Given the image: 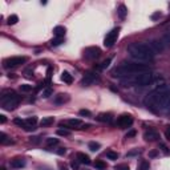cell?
<instances>
[{"mask_svg": "<svg viewBox=\"0 0 170 170\" xmlns=\"http://www.w3.org/2000/svg\"><path fill=\"white\" fill-rule=\"evenodd\" d=\"M169 97H170V86L164 84V85L157 86L154 91H151L150 93L146 96L144 104H145L146 108H149V109L153 110V112L164 110Z\"/></svg>", "mask_w": 170, "mask_h": 170, "instance_id": "6da1fadb", "label": "cell"}, {"mask_svg": "<svg viewBox=\"0 0 170 170\" xmlns=\"http://www.w3.org/2000/svg\"><path fill=\"white\" fill-rule=\"evenodd\" d=\"M128 53L137 60L138 63H146V61L153 60L154 52L150 48V45L146 43H132L128 45Z\"/></svg>", "mask_w": 170, "mask_h": 170, "instance_id": "7a4b0ae2", "label": "cell"}, {"mask_svg": "<svg viewBox=\"0 0 170 170\" xmlns=\"http://www.w3.org/2000/svg\"><path fill=\"white\" fill-rule=\"evenodd\" d=\"M149 66L144 65V64H138V63H124L121 65L116 66L112 70V76L113 77H133L137 76L138 73L142 72H148Z\"/></svg>", "mask_w": 170, "mask_h": 170, "instance_id": "3957f363", "label": "cell"}, {"mask_svg": "<svg viewBox=\"0 0 170 170\" xmlns=\"http://www.w3.org/2000/svg\"><path fill=\"white\" fill-rule=\"evenodd\" d=\"M20 102V97L13 91H6L1 96V108L6 110H13Z\"/></svg>", "mask_w": 170, "mask_h": 170, "instance_id": "277c9868", "label": "cell"}, {"mask_svg": "<svg viewBox=\"0 0 170 170\" xmlns=\"http://www.w3.org/2000/svg\"><path fill=\"white\" fill-rule=\"evenodd\" d=\"M151 81H153V75H151L150 70L138 73L137 76H134V84L135 85H140V86H146V85H150Z\"/></svg>", "mask_w": 170, "mask_h": 170, "instance_id": "5b68a950", "label": "cell"}, {"mask_svg": "<svg viewBox=\"0 0 170 170\" xmlns=\"http://www.w3.org/2000/svg\"><path fill=\"white\" fill-rule=\"evenodd\" d=\"M121 28L117 27V28H113L110 32H108L106 36L104 39V47L105 48H112L114 45V43L117 41V37H118V33H120Z\"/></svg>", "mask_w": 170, "mask_h": 170, "instance_id": "8992f818", "label": "cell"}, {"mask_svg": "<svg viewBox=\"0 0 170 170\" xmlns=\"http://www.w3.org/2000/svg\"><path fill=\"white\" fill-rule=\"evenodd\" d=\"M27 61V57L24 56H13V57H10V59H6L4 60V68H15V66L20 65V64H24Z\"/></svg>", "mask_w": 170, "mask_h": 170, "instance_id": "52a82bcc", "label": "cell"}, {"mask_svg": "<svg viewBox=\"0 0 170 170\" xmlns=\"http://www.w3.org/2000/svg\"><path fill=\"white\" fill-rule=\"evenodd\" d=\"M101 55V49L98 47H88L84 50V57L88 60H96Z\"/></svg>", "mask_w": 170, "mask_h": 170, "instance_id": "ba28073f", "label": "cell"}, {"mask_svg": "<svg viewBox=\"0 0 170 170\" xmlns=\"http://www.w3.org/2000/svg\"><path fill=\"white\" fill-rule=\"evenodd\" d=\"M96 81H98V75L96 72H86L84 76V79L81 80L82 86H89V85L95 84Z\"/></svg>", "mask_w": 170, "mask_h": 170, "instance_id": "9c48e42d", "label": "cell"}, {"mask_svg": "<svg viewBox=\"0 0 170 170\" xmlns=\"http://www.w3.org/2000/svg\"><path fill=\"white\" fill-rule=\"evenodd\" d=\"M117 126L120 128H129L130 125L133 124V117L129 116V114H122L117 118Z\"/></svg>", "mask_w": 170, "mask_h": 170, "instance_id": "30bf717a", "label": "cell"}, {"mask_svg": "<svg viewBox=\"0 0 170 170\" xmlns=\"http://www.w3.org/2000/svg\"><path fill=\"white\" fill-rule=\"evenodd\" d=\"M149 45H150V48L153 49L154 53H160L165 49V44L162 43V40H151L149 43Z\"/></svg>", "mask_w": 170, "mask_h": 170, "instance_id": "8fae6325", "label": "cell"}, {"mask_svg": "<svg viewBox=\"0 0 170 170\" xmlns=\"http://www.w3.org/2000/svg\"><path fill=\"white\" fill-rule=\"evenodd\" d=\"M144 138H145L146 141H157V140L160 138V133L154 129H149L144 133Z\"/></svg>", "mask_w": 170, "mask_h": 170, "instance_id": "7c38bea8", "label": "cell"}, {"mask_svg": "<svg viewBox=\"0 0 170 170\" xmlns=\"http://www.w3.org/2000/svg\"><path fill=\"white\" fill-rule=\"evenodd\" d=\"M76 160L79 161L80 164H84V165H91V158H89V155H86L85 153H77L76 154Z\"/></svg>", "mask_w": 170, "mask_h": 170, "instance_id": "4fadbf2b", "label": "cell"}, {"mask_svg": "<svg viewBox=\"0 0 170 170\" xmlns=\"http://www.w3.org/2000/svg\"><path fill=\"white\" fill-rule=\"evenodd\" d=\"M112 120H113V116L110 113H100L97 116V121H100V122H112Z\"/></svg>", "mask_w": 170, "mask_h": 170, "instance_id": "5bb4252c", "label": "cell"}, {"mask_svg": "<svg viewBox=\"0 0 170 170\" xmlns=\"http://www.w3.org/2000/svg\"><path fill=\"white\" fill-rule=\"evenodd\" d=\"M11 166L15 167V169H21L25 166V160L23 158H15V160L11 161Z\"/></svg>", "mask_w": 170, "mask_h": 170, "instance_id": "9a60e30c", "label": "cell"}, {"mask_svg": "<svg viewBox=\"0 0 170 170\" xmlns=\"http://www.w3.org/2000/svg\"><path fill=\"white\" fill-rule=\"evenodd\" d=\"M65 27H63V25H57V27H55L53 29V35L56 36V37H64V35H65Z\"/></svg>", "mask_w": 170, "mask_h": 170, "instance_id": "2e32d148", "label": "cell"}, {"mask_svg": "<svg viewBox=\"0 0 170 170\" xmlns=\"http://www.w3.org/2000/svg\"><path fill=\"white\" fill-rule=\"evenodd\" d=\"M69 100V97H68V95H63V93H60V95H57L56 97H55L53 102L57 105H60V104H64V102H66V101Z\"/></svg>", "mask_w": 170, "mask_h": 170, "instance_id": "e0dca14e", "label": "cell"}, {"mask_svg": "<svg viewBox=\"0 0 170 170\" xmlns=\"http://www.w3.org/2000/svg\"><path fill=\"white\" fill-rule=\"evenodd\" d=\"M68 125H69L70 128H77V129H79L80 126H82L84 124H82V121L79 120V118H70V120H68Z\"/></svg>", "mask_w": 170, "mask_h": 170, "instance_id": "ac0fdd59", "label": "cell"}, {"mask_svg": "<svg viewBox=\"0 0 170 170\" xmlns=\"http://www.w3.org/2000/svg\"><path fill=\"white\" fill-rule=\"evenodd\" d=\"M55 122V118L53 117H44L43 120L40 121V126L41 128H45V126H49Z\"/></svg>", "mask_w": 170, "mask_h": 170, "instance_id": "d6986e66", "label": "cell"}, {"mask_svg": "<svg viewBox=\"0 0 170 170\" xmlns=\"http://www.w3.org/2000/svg\"><path fill=\"white\" fill-rule=\"evenodd\" d=\"M61 80H63L65 84H72L73 82V77L70 73L68 72H63V75H61Z\"/></svg>", "mask_w": 170, "mask_h": 170, "instance_id": "ffe728a7", "label": "cell"}, {"mask_svg": "<svg viewBox=\"0 0 170 170\" xmlns=\"http://www.w3.org/2000/svg\"><path fill=\"white\" fill-rule=\"evenodd\" d=\"M117 13H118V16H120V19H125V17H126V13H128L126 7L124 6V4H121V6L118 7V10H117Z\"/></svg>", "mask_w": 170, "mask_h": 170, "instance_id": "44dd1931", "label": "cell"}, {"mask_svg": "<svg viewBox=\"0 0 170 170\" xmlns=\"http://www.w3.org/2000/svg\"><path fill=\"white\" fill-rule=\"evenodd\" d=\"M13 141H11L8 137H7L6 133H0V144H3V145H8V144H12Z\"/></svg>", "mask_w": 170, "mask_h": 170, "instance_id": "7402d4cb", "label": "cell"}, {"mask_svg": "<svg viewBox=\"0 0 170 170\" xmlns=\"http://www.w3.org/2000/svg\"><path fill=\"white\" fill-rule=\"evenodd\" d=\"M149 167H150V164H149L148 161L142 160L141 162H140V165L137 166V170H149Z\"/></svg>", "mask_w": 170, "mask_h": 170, "instance_id": "603a6c76", "label": "cell"}, {"mask_svg": "<svg viewBox=\"0 0 170 170\" xmlns=\"http://www.w3.org/2000/svg\"><path fill=\"white\" fill-rule=\"evenodd\" d=\"M17 21H19V17H17V15H11L10 17L7 19V24H8V25H15Z\"/></svg>", "mask_w": 170, "mask_h": 170, "instance_id": "cb8c5ba5", "label": "cell"}, {"mask_svg": "<svg viewBox=\"0 0 170 170\" xmlns=\"http://www.w3.org/2000/svg\"><path fill=\"white\" fill-rule=\"evenodd\" d=\"M37 122V117H28L25 120V126H35Z\"/></svg>", "mask_w": 170, "mask_h": 170, "instance_id": "d4e9b609", "label": "cell"}, {"mask_svg": "<svg viewBox=\"0 0 170 170\" xmlns=\"http://www.w3.org/2000/svg\"><path fill=\"white\" fill-rule=\"evenodd\" d=\"M95 167L97 170H105V169H106V164H105L104 161H96V162H95Z\"/></svg>", "mask_w": 170, "mask_h": 170, "instance_id": "484cf974", "label": "cell"}, {"mask_svg": "<svg viewBox=\"0 0 170 170\" xmlns=\"http://www.w3.org/2000/svg\"><path fill=\"white\" fill-rule=\"evenodd\" d=\"M88 148L91 149L92 151H97L98 149H100V144H98V142L92 141V142H89V144H88Z\"/></svg>", "mask_w": 170, "mask_h": 170, "instance_id": "4316f807", "label": "cell"}, {"mask_svg": "<svg viewBox=\"0 0 170 170\" xmlns=\"http://www.w3.org/2000/svg\"><path fill=\"white\" fill-rule=\"evenodd\" d=\"M106 157L109 158V160H112V161H116L117 158H118V153L109 150V151H106Z\"/></svg>", "mask_w": 170, "mask_h": 170, "instance_id": "83f0119b", "label": "cell"}, {"mask_svg": "<svg viewBox=\"0 0 170 170\" xmlns=\"http://www.w3.org/2000/svg\"><path fill=\"white\" fill-rule=\"evenodd\" d=\"M64 43V39L63 37H56V39H52L50 41V44L53 45V47H57V45H61Z\"/></svg>", "mask_w": 170, "mask_h": 170, "instance_id": "f1b7e54d", "label": "cell"}, {"mask_svg": "<svg viewBox=\"0 0 170 170\" xmlns=\"http://www.w3.org/2000/svg\"><path fill=\"white\" fill-rule=\"evenodd\" d=\"M20 91L24 92V93H28V92L32 91V85H29V84H21V85H20Z\"/></svg>", "mask_w": 170, "mask_h": 170, "instance_id": "f546056e", "label": "cell"}, {"mask_svg": "<svg viewBox=\"0 0 170 170\" xmlns=\"http://www.w3.org/2000/svg\"><path fill=\"white\" fill-rule=\"evenodd\" d=\"M161 40H162V43L165 44V47H166V45H169L170 44V32H166V33L162 36V39H161Z\"/></svg>", "mask_w": 170, "mask_h": 170, "instance_id": "4dcf8cb0", "label": "cell"}, {"mask_svg": "<svg viewBox=\"0 0 170 170\" xmlns=\"http://www.w3.org/2000/svg\"><path fill=\"white\" fill-rule=\"evenodd\" d=\"M52 93H53V91H52L50 88H47V89H44V91L41 92V96H43L44 98H48L49 96H52Z\"/></svg>", "mask_w": 170, "mask_h": 170, "instance_id": "1f68e13d", "label": "cell"}, {"mask_svg": "<svg viewBox=\"0 0 170 170\" xmlns=\"http://www.w3.org/2000/svg\"><path fill=\"white\" fill-rule=\"evenodd\" d=\"M47 145L50 146V145H57L59 144V138H47Z\"/></svg>", "mask_w": 170, "mask_h": 170, "instance_id": "d6a6232c", "label": "cell"}, {"mask_svg": "<svg viewBox=\"0 0 170 170\" xmlns=\"http://www.w3.org/2000/svg\"><path fill=\"white\" fill-rule=\"evenodd\" d=\"M79 113H80V116H82V117H91L92 116L91 110H88V109H81Z\"/></svg>", "mask_w": 170, "mask_h": 170, "instance_id": "836d02e7", "label": "cell"}, {"mask_svg": "<svg viewBox=\"0 0 170 170\" xmlns=\"http://www.w3.org/2000/svg\"><path fill=\"white\" fill-rule=\"evenodd\" d=\"M110 63H112V59H106V60H105L104 63H102V64L100 65V69H106L108 66H109V64H110Z\"/></svg>", "mask_w": 170, "mask_h": 170, "instance_id": "e575fe53", "label": "cell"}, {"mask_svg": "<svg viewBox=\"0 0 170 170\" xmlns=\"http://www.w3.org/2000/svg\"><path fill=\"white\" fill-rule=\"evenodd\" d=\"M70 167H72L73 170H79V167H80V162H79L77 160L72 161V162H70Z\"/></svg>", "mask_w": 170, "mask_h": 170, "instance_id": "d590c367", "label": "cell"}, {"mask_svg": "<svg viewBox=\"0 0 170 170\" xmlns=\"http://www.w3.org/2000/svg\"><path fill=\"white\" fill-rule=\"evenodd\" d=\"M70 132L69 130H65V129H59L57 130V135H69Z\"/></svg>", "mask_w": 170, "mask_h": 170, "instance_id": "8d00e7d4", "label": "cell"}, {"mask_svg": "<svg viewBox=\"0 0 170 170\" xmlns=\"http://www.w3.org/2000/svg\"><path fill=\"white\" fill-rule=\"evenodd\" d=\"M13 122H15L16 125H19V126H25V121L21 120V118H15V120H13Z\"/></svg>", "mask_w": 170, "mask_h": 170, "instance_id": "74e56055", "label": "cell"}, {"mask_svg": "<svg viewBox=\"0 0 170 170\" xmlns=\"http://www.w3.org/2000/svg\"><path fill=\"white\" fill-rule=\"evenodd\" d=\"M164 112L166 114H170V97H169V100H167L166 105H165V108H164Z\"/></svg>", "mask_w": 170, "mask_h": 170, "instance_id": "f35d334b", "label": "cell"}, {"mask_svg": "<svg viewBox=\"0 0 170 170\" xmlns=\"http://www.w3.org/2000/svg\"><path fill=\"white\" fill-rule=\"evenodd\" d=\"M116 170H129V166L128 165H118V166H116Z\"/></svg>", "mask_w": 170, "mask_h": 170, "instance_id": "ab89813d", "label": "cell"}, {"mask_svg": "<svg viewBox=\"0 0 170 170\" xmlns=\"http://www.w3.org/2000/svg\"><path fill=\"white\" fill-rule=\"evenodd\" d=\"M161 16H162V13H161V12H155V13H153V15H151V20H157V19H160Z\"/></svg>", "mask_w": 170, "mask_h": 170, "instance_id": "60d3db41", "label": "cell"}, {"mask_svg": "<svg viewBox=\"0 0 170 170\" xmlns=\"http://www.w3.org/2000/svg\"><path fill=\"white\" fill-rule=\"evenodd\" d=\"M134 135H135V130H129V132L126 133L125 137L126 138H130V137H134Z\"/></svg>", "mask_w": 170, "mask_h": 170, "instance_id": "b9f144b4", "label": "cell"}, {"mask_svg": "<svg viewBox=\"0 0 170 170\" xmlns=\"http://www.w3.org/2000/svg\"><path fill=\"white\" fill-rule=\"evenodd\" d=\"M31 142H32V144H39V142H40V137H37V135L31 137Z\"/></svg>", "mask_w": 170, "mask_h": 170, "instance_id": "7bdbcfd3", "label": "cell"}, {"mask_svg": "<svg viewBox=\"0 0 170 170\" xmlns=\"http://www.w3.org/2000/svg\"><path fill=\"white\" fill-rule=\"evenodd\" d=\"M56 153H57V154H59V155H64V154H65V153H66V149H65V148H60V149H59V150L56 151Z\"/></svg>", "mask_w": 170, "mask_h": 170, "instance_id": "ee69618b", "label": "cell"}, {"mask_svg": "<svg viewBox=\"0 0 170 170\" xmlns=\"http://www.w3.org/2000/svg\"><path fill=\"white\" fill-rule=\"evenodd\" d=\"M140 153V150L137 149V150H133V151H129L128 154H126V157H132V155H135V154H138Z\"/></svg>", "mask_w": 170, "mask_h": 170, "instance_id": "f6af8a7d", "label": "cell"}, {"mask_svg": "<svg viewBox=\"0 0 170 170\" xmlns=\"http://www.w3.org/2000/svg\"><path fill=\"white\" fill-rule=\"evenodd\" d=\"M157 154H158V151H157V150H151L150 153H149V157L154 158V157H157Z\"/></svg>", "mask_w": 170, "mask_h": 170, "instance_id": "bcb514c9", "label": "cell"}, {"mask_svg": "<svg viewBox=\"0 0 170 170\" xmlns=\"http://www.w3.org/2000/svg\"><path fill=\"white\" fill-rule=\"evenodd\" d=\"M165 135H166V138L170 141V125L167 126V129H166V132H165Z\"/></svg>", "mask_w": 170, "mask_h": 170, "instance_id": "7dc6e473", "label": "cell"}, {"mask_svg": "<svg viewBox=\"0 0 170 170\" xmlns=\"http://www.w3.org/2000/svg\"><path fill=\"white\" fill-rule=\"evenodd\" d=\"M50 76H52V68H48V72H47V81H49Z\"/></svg>", "mask_w": 170, "mask_h": 170, "instance_id": "c3c4849f", "label": "cell"}, {"mask_svg": "<svg viewBox=\"0 0 170 170\" xmlns=\"http://www.w3.org/2000/svg\"><path fill=\"white\" fill-rule=\"evenodd\" d=\"M160 146H161V149L164 150V153H165V154H167V153H169V151H167V148L164 145V144H160Z\"/></svg>", "mask_w": 170, "mask_h": 170, "instance_id": "681fc988", "label": "cell"}, {"mask_svg": "<svg viewBox=\"0 0 170 170\" xmlns=\"http://www.w3.org/2000/svg\"><path fill=\"white\" fill-rule=\"evenodd\" d=\"M6 121H7L6 116H4V114H0V122H1V124H6Z\"/></svg>", "mask_w": 170, "mask_h": 170, "instance_id": "f907efd6", "label": "cell"}, {"mask_svg": "<svg viewBox=\"0 0 170 170\" xmlns=\"http://www.w3.org/2000/svg\"><path fill=\"white\" fill-rule=\"evenodd\" d=\"M60 170H68V169H66L65 166H61V167H60Z\"/></svg>", "mask_w": 170, "mask_h": 170, "instance_id": "816d5d0a", "label": "cell"}, {"mask_svg": "<svg viewBox=\"0 0 170 170\" xmlns=\"http://www.w3.org/2000/svg\"><path fill=\"white\" fill-rule=\"evenodd\" d=\"M0 170H7V169H6L4 166H1V167H0Z\"/></svg>", "mask_w": 170, "mask_h": 170, "instance_id": "f5cc1de1", "label": "cell"}]
</instances>
